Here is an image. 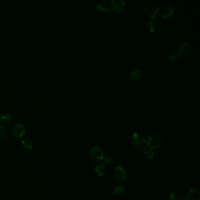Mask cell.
<instances>
[{
    "label": "cell",
    "mask_w": 200,
    "mask_h": 200,
    "mask_svg": "<svg viewBox=\"0 0 200 200\" xmlns=\"http://www.w3.org/2000/svg\"><path fill=\"white\" fill-rule=\"evenodd\" d=\"M159 5L156 2L153 1H149L144 7L145 14L151 19L156 18L159 14Z\"/></svg>",
    "instance_id": "obj_1"
},
{
    "label": "cell",
    "mask_w": 200,
    "mask_h": 200,
    "mask_svg": "<svg viewBox=\"0 0 200 200\" xmlns=\"http://www.w3.org/2000/svg\"><path fill=\"white\" fill-rule=\"evenodd\" d=\"M163 143V137L159 134H153L148 137L147 144L151 150L160 147Z\"/></svg>",
    "instance_id": "obj_2"
},
{
    "label": "cell",
    "mask_w": 200,
    "mask_h": 200,
    "mask_svg": "<svg viewBox=\"0 0 200 200\" xmlns=\"http://www.w3.org/2000/svg\"><path fill=\"white\" fill-rule=\"evenodd\" d=\"M114 177L116 181L119 183H124L127 181L126 171L121 166H118L114 169Z\"/></svg>",
    "instance_id": "obj_3"
},
{
    "label": "cell",
    "mask_w": 200,
    "mask_h": 200,
    "mask_svg": "<svg viewBox=\"0 0 200 200\" xmlns=\"http://www.w3.org/2000/svg\"><path fill=\"white\" fill-rule=\"evenodd\" d=\"M96 8L100 12H109L113 9L112 1L110 0H103L99 2L96 5Z\"/></svg>",
    "instance_id": "obj_4"
},
{
    "label": "cell",
    "mask_w": 200,
    "mask_h": 200,
    "mask_svg": "<svg viewBox=\"0 0 200 200\" xmlns=\"http://www.w3.org/2000/svg\"><path fill=\"white\" fill-rule=\"evenodd\" d=\"M132 142L133 145L138 147H141L145 143V138L140 133L136 132L132 135Z\"/></svg>",
    "instance_id": "obj_5"
},
{
    "label": "cell",
    "mask_w": 200,
    "mask_h": 200,
    "mask_svg": "<svg viewBox=\"0 0 200 200\" xmlns=\"http://www.w3.org/2000/svg\"><path fill=\"white\" fill-rule=\"evenodd\" d=\"M90 155L91 158L95 161H99L103 157V151L97 146H94L91 149Z\"/></svg>",
    "instance_id": "obj_6"
},
{
    "label": "cell",
    "mask_w": 200,
    "mask_h": 200,
    "mask_svg": "<svg viewBox=\"0 0 200 200\" xmlns=\"http://www.w3.org/2000/svg\"><path fill=\"white\" fill-rule=\"evenodd\" d=\"M13 133L16 137H22L25 134V129L23 125L20 123L15 124L13 127Z\"/></svg>",
    "instance_id": "obj_7"
},
{
    "label": "cell",
    "mask_w": 200,
    "mask_h": 200,
    "mask_svg": "<svg viewBox=\"0 0 200 200\" xmlns=\"http://www.w3.org/2000/svg\"><path fill=\"white\" fill-rule=\"evenodd\" d=\"M200 192L198 188H193L187 192L186 200H200Z\"/></svg>",
    "instance_id": "obj_8"
},
{
    "label": "cell",
    "mask_w": 200,
    "mask_h": 200,
    "mask_svg": "<svg viewBox=\"0 0 200 200\" xmlns=\"http://www.w3.org/2000/svg\"><path fill=\"white\" fill-rule=\"evenodd\" d=\"M191 47L190 44L188 42H183L179 47L178 54L182 56H186L191 53Z\"/></svg>",
    "instance_id": "obj_9"
},
{
    "label": "cell",
    "mask_w": 200,
    "mask_h": 200,
    "mask_svg": "<svg viewBox=\"0 0 200 200\" xmlns=\"http://www.w3.org/2000/svg\"><path fill=\"white\" fill-rule=\"evenodd\" d=\"M113 9L117 12H122L125 9V2L123 0H113Z\"/></svg>",
    "instance_id": "obj_10"
},
{
    "label": "cell",
    "mask_w": 200,
    "mask_h": 200,
    "mask_svg": "<svg viewBox=\"0 0 200 200\" xmlns=\"http://www.w3.org/2000/svg\"><path fill=\"white\" fill-rule=\"evenodd\" d=\"M130 76L132 80L137 81L142 77V73L140 69L134 68L130 72Z\"/></svg>",
    "instance_id": "obj_11"
},
{
    "label": "cell",
    "mask_w": 200,
    "mask_h": 200,
    "mask_svg": "<svg viewBox=\"0 0 200 200\" xmlns=\"http://www.w3.org/2000/svg\"><path fill=\"white\" fill-rule=\"evenodd\" d=\"M140 150L141 153L147 159H151L154 157L153 151L147 147H141Z\"/></svg>",
    "instance_id": "obj_12"
},
{
    "label": "cell",
    "mask_w": 200,
    "mask_h": 200,
    "mask_svg": "<svg viewBox=\"0 0 200 200\" xmlns=\"http://www.w3.org/2000/svg\"><path fill=\"white\" fill-rule=\"evenodd\" d=\"M95 171L96 174L97 176H102L105 175V173H106L107 169L103 164L99 163L96 166Z\"/></svg>",
    "instance_id": "obj_13"
},
{
    "label": "cell",
    "mask_w": 200,
    "mask_h": 200,
    "mask_svg": "<svg viewBox=\"0 0 200 200\" xmlns=\"http://www.w3.org/2000/svg\"><path fill=\"white\" fill-rule=\"evenodd\" d=\"M161 13L163 18H168L174 14V8L171 6H166L164 7Z\"/></svg>",
    "instance_id": "obj_14"
},
{
    "label": "cell",
    "mask_w": 200,
    "mask_h": 200,
    "mask_svg": "<svg viewBox=\"0 0 200 200\" xmlns=\"http://www.w3.org/2000/svg\"><path fill=\"white\" fill-rule=\"evenodd\" d=\"M12 120L11 116L8 113H4L0 116V122L3 124H8Z\"/></svg>",
    "instance_id": "obj_15"
},
{
    "label": "cell",
    "mask_w": 200,
    "mask_h": 200,
    "mask_svg": "<svg viewBox=\"0 0 200 200\" xmlns=\"http://www.w3.org/2000/svg\"><path fill=\"white\" fill-rule=\"evenodd\" d=\"M21 143H22V145H23L24 147H25L27 149H29V150L32 149L33 145H34L32 140L29 138L23 139L21 141Z\"/></svg>",
    "instance_id": "obj_16"
},
{
    "label": "cell",
    "mask_w": 200,
    "mask_h": 200,
    "mask_svg": "<svg viewBox=\"0 0 200 200\" xmlns=\"http://www.w3.org/2000/svg\"><path fill=\"white\" fill-rule=\"evenodd\" d=\"M170 200H184L180 193L174 191L170 195Z\"/></svg>",
    "instance_id": "obj_17"
},
{
    "label": "cell",
    "mask_w": 200,
    "mask_h": 200,
    "mask_svg": "<svg viewBox=\"0 0 200 200\" xmlns=\"http://www.w3.org/2000/svg\"><path fill=\"white\" fill-rule=\"evenodd\" d=\"M147 29L150 31V32H155V30L157 28V25L154 21L151 20L150 22H149L147 25Z\"/></svg>",
    "instance_id": "obj_18"
},
{
    "label": "cell",
    "mask_w": 200,
    "mask_h": 200,
    "mask_svg": "<svg viewBox=\"0 0 200 200\" xmlns=\"http://www.w3.org/2000/svg\"><path fill=\"white\" fill-rule=\"evenodd\" d=\"M124 190V189L122 186H118L114 189V194L116 196H121L123 194Z\"/></svg>",
    "instance_id": "obj_19"
},
{
    "label": "cell",
    "mask_w": 200,
    "mask_h": 200,
    "mask_svg": "<svg viewBox=\"0 0 200 200\" xmlns=\"http://www.w3.org/2000/svg\"><path fill=\"white\" fill-rule=\"evenodd\" d=\"M180 57V55L177 52H173L169 55V58L172 61L174 62L177 60Z\"/></svg>",
    "instance_id": "obj_20"
},
{
    "label": "cell",
    "mask_w": 200,
    "mask_h": 200,
    "mask_svg": "<svg viewBox=\"0 0 200 200\" xmlns=\"http://www.w3.org/2000/svg\"><path fill=\"white\" fill-rule=\"evenodd\" d=\"M102 159L103 160L104 163L105 164H108V165H110V164H111L113 163V159L109 155L105 156L104 157H103Z\"/></svg>",
    "instance_id": "obj_21"
},
{
    "label": "cell",
    "mask_w": 200,
    "mask_h": 200,
    "mask_svg": "<svg viewBox=\"0 0 200 200\" xmlns=\"http://www.w3.org/2000/svg\"><path fill=\"white\" fill-rule=\"evenodd\" d=\"M5 133H6V131L4 127L2 126L1 124H0V140H2L3 139H4V137L5 136Z\"/></svg>",
    "instance_id": "obj_22"
}]
</instances>
